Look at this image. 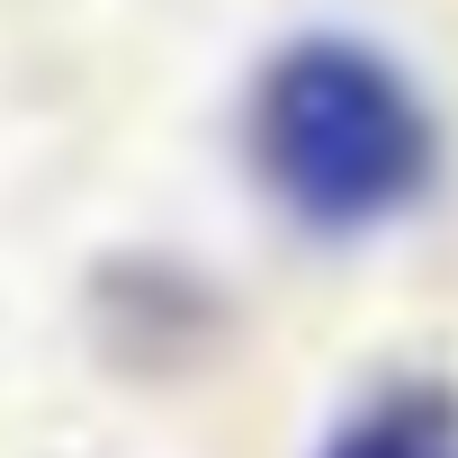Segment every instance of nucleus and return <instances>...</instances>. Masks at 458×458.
I'll return each mask as SVG.
<instances>
[{"instance_id": "1", "label": "nucleus", "mask_w": 458, "mask_h": 458, "mask_svg": "<svg viewBox=\"0 0 458 458\" xmlns=\"http://www.w3.org/2000/svg\"><path fill=\"white\" fill-rule=\"evenodd\" d=\"M243 153L261 198L315 243L386 234L440 189V117L422 81L351 28H297L261 55Z\"/></svg>"}, {"instance_id": "2", "label": "nucleus", "mask_w": 458, "mask_h": 458, "mask_svg": "<svg viewBox=\"0 0 458 458\" xmlns=\"http://www.w3.org/2000/svg\"><path fill=\"white\" fill-rule=\"evenodd\" d=\"M315 458H458V395L440 377H395L360 395Z\"/></svg>"}]
</instances>
